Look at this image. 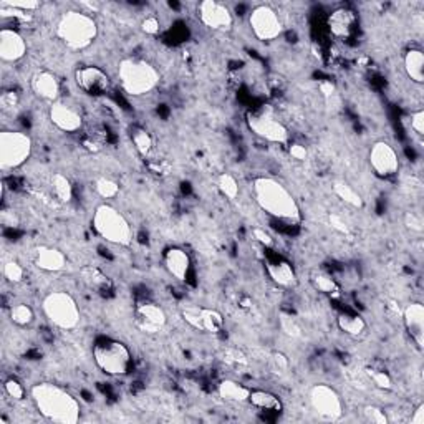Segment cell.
Returning a JSON list of instances; mask_svg holds the SVG:
<instances>
[{"instance_id": "cell-1", "label": "cell", "mask_w": 424, "mask_h": 424, "mask_svg": "<svg viewBox=\"0 0 424 424\" xmlns=\"http://www.w3.org/2000/svg\"><path fill=\"white\" fill-rule=\"evenodd\" d=\"M30 398L37 411L50 423L75 424L80 421L81 406L70 391L62 386L48 383H37L30 388Z\"/></svg>"}, {"instance_id": "cell-2", "label": "cell", "mask_w": 424, "mask_h": 424, "mask_svg": "<svg viewBox=\"0 0 424 424\" xmlns=\"http://www.w3.org/2000/svg\"><path fill=\"white\" fill-rule=\"evenodd\" d=\"M252 192L257 206L274 219L287 224L302 223L300 206L292 192L277 179L269 176L256 178L252 183Z\"/></svg>"}, {"instance_id": "cell-3", "label": "cell", "mask_w": 424, "mask_h": 424, "mask_svg": "<svg viewBox=\"0 0 424 424\" xmlns=\"http://www.w3.org/2000/svg\"><path fill=\"white\" fill-rule=\"evenodd\" d=\"M57 39L72 52L86 50L98 37V24L90 12L68 11L60 17L55 29Z\"/></svg>"}, {"instance_id": "cell-4", "label": "cell", "mask_w": 424, "mask_h": 424, "mask_svg": "<svg viewBox=\"0 0 424 424\" xmlns=\"http://www.w3.org/2000/svg\"><path fill=\"white\" fill-rule=\"evenodd\" d=\"M91 227L96 236L113 246L130 247L135 241V232L130 220L112 204H100L96 207L91 219Z\"/></svg>"}, {"instance_id": "cell-5", "label": "cell", "mask_w": 424, "mask_h": 424, "mask_svg": "<svg viewBox=\"0 0 424 424\" xmlns=\"http://www.w3.org/2000/svg\"><path fill=\"white\" fill-rule=\"evenodd\" d=\"M123 91L130 96H145L158 88L161 75L153 63L141 58H124L118 65Z\"/></svg>"}, {"instance_id": "cell-6", "label": "cell", "mask_w": 424, "mask_h": 424, "mask_svg": "<svg viewBox=\"0 0 424 424\" xmlns=\"http://www.w3.org/2000/svg\"><path fill=\"white\" fill-rule=\"evenodd\" d=\"M93 362L108 376H124L133 368L131 350L114 338H101L93 345Z\"/></svg>"}, {"instance_id": "cell-7", "label": "cell", "mask_w": 424, "mask_h": 424, "mask_svg": "<svg viewBox=\"0 0 424 424\" xmlns=\"http://www.w3.org/2000/svg\"><path fill=\"white\" fill-rule=\"evenodd\" d=\"M41 312L53 326L60 330H75L80 325L81 312L72 293L53 290L41 300Z\"/></svg>"}, {"instance_id": "cell-8", "label": "cell", "mask_w": 424, "mask_h": 424, "mask_svg": "<svg viewBox=\"0 0 424 424\" xmlns=\"http://www.w3.org/2000/svg\"><path fill=\"white\" fill-rule=\"evenodd\" d=\"M247 128L253 135L274 145H287L290 140L289 128L279 118L277 112L270 105H262L259 108L249 110L246 114Z\"/></svg>"}, {"instance_id": "cell-9", "label": "cell", "mask_w": 424, "mask_h": 424, "mask_svg": "<svg viewBox=\"0 0 424 424\" xmlns=\"http://www.w3.org/2000/svg\"><path fill=\"white\" fill-rule=\"evenodd\" d=\"M34 153V141L24 131L4 130L0 133V168L4 173L22 168Z\"/></svg>"}, {"instance_id": "cell-10", "label": "cell", "mask_w": 424, "mask_h": 424, "mask_svg": "<svg viewBox=\"0 0 424 424\" xmlns=\"http://www.w3.org/2000/svg\"><path fill=\"white\" fill-rule=\"evenodd\" d=\"M249 25H251L253 37L260 41L277 40L284 34V22L279 12L267 4L252 8L251 15H249Z\"/></svg>"}, {"instance_id": "cell-11", "label": "cell", "mask_w": 424, "mask_h": 424, "mask_svg": "<svg viewBox=\"0 0 424 424\" xmlns=\"http://www.w3.org/2000/svg\"><path fill=\"white\" fill-rule=\"evenodd\" d=\"M308 399L318 416L326 421H338L343 416V401L338 391L330 385L318 383L313 385L308 391Z\"/></svg>"}, {"instance_id": "cell-12", "label": "cell", "mask_w": 424, "mask_h": 424, "mask_svg": "<svg viewBox=\"0 0 424 424\" xmlns=\"http://www.w3.org/2000/svg\"><path fill=\"white\" fill-rule=\"evenodd\" d=\"M368 161H370V168L373 169V173L381 179L395 178L399 171L398 151L388 141H376L371 146Z\"/></svg>"}, {"instance_id": "cell-13", "label": "cell", "mask_w": 424, "mask_h": 424, "mask_svg": "<svg viewBox=\"0 0 424 424\" xmlns=\"http://www.w3.org/2000/svg\"><path fill=\"white\" fill-rule=\"evenodd\" d=\"M197 15L201 24L214 32H230L234 27V17L225 4L216 0H204L197 6Z\"/></svg>"}, {"instance_id": "cell-14", "label": "cell", "mask_w": 424, "mask_h": 424, "mask_svg": "<svg viewBox=\"0 0 424 424\" xmlns=\"http://www.w3.org/2000/svg\"><path fill=\"white\" fill-rule=\"evenodd\" d=\"M75 80L78 88L83 93L98 98V96H105L112 88V80L106 75L105 70H101L96 65H85L78 68L75 72Z\"/></svg>"}, {"instance_id": "cell-15", "label": "cell", "mask_w": 424, "mask_h": 424, "mask_svg": "<svg viewBox=\"0 0 424 424\" xmlns=\"http://www.w3.org/2000/svg\"><path fill=\"white\" fill-rule=\"evenodd\" d=\"M48 117L53 126L63 133H77L83 128V114L80 108L68 101L58 100L50 105Z\"/></svg>"}, {"instance_id": "cell-16", "label": "cell", "mask_w": 424, "mask_h": 424, "mask_svg": "<svg viewBox=\"0 0 424 424\" xmlns=\"http://www.w3.org/2000/svg\"><path fill=\"white\" fill-rule=\"evenodd\" d=\"M183 318L192 329L199 331H209V333H218L223 329L224 318L218 310L199 305L183 307Z\"/></svg>"}, {"instance_id": "cell-17", "label": "cell", "mask_w": 424, "mask_h": 424, "mask_svg": "<svg viewBox=\"0 0 424 424\" xmlns=\"http://www.w3.org/2000/svg\"><path fill=\"white\" fill-rule=\"evenodd\" d=\"M135 324L145 333L154 335L168 325V315L158 303L141 302L135 308Z\"/></svg>"}, {"instance_id": "cell-18", "label": "cell", "mask_w": 424, "mask_h": 424, "mask_svg": "<svg viewBox=\"0 0 424 424\" xmlns=\"http://www.w3.org/2000/svg\"><path fill=\"white\" fill-rule=\"evenodd\" d=\"M27 55V41L15 29L4 27L0 30V58L6 63H15Z\"/></svg>"}, {"instance_id": "cell-19", "label": "cell", "mask_w": 424, "mask_h": 424, "mask_svg": "<svg viewBox=\"0 0 424 424\" xmlns=\"http://www.w3.org/2000/svg\"><path fill=\"white\" fill-rule=\"evenodd\" d=\"M163 262H164V269L168 270V274L171 275V277L179 280V282H186L189 279L192 262H191V256H189L183 247L173 246L166 249Z\"/></svg>"}, {"instance_id": "cell-20", "label": "cell", "mask_w": 424, "mask_h": 424, "mask_svg": "<svg viewBox=\"0 0 424 424\" xmlns=\"http://www.w3.org/2000/svg\"><path fill=\"white\" fill-rule=\"evenodd\" d=\"M404 329L411 336L414 345L419 350L424 347V307L419 302H411L403 310Z\"/></svg>"}, {"instance_id": "cell-21", "label": "cell", "mask_w": 424, "mask_h": 424, "mask_svg": "<svg viewBox=\"0 0 424 424\" xmlns=\"http://www.w3.org/2000/svg\"><path fill=\"white\" fill-rule=\"evenodd\" d=\"M30 86H32V90H34V93L39 96L40 100L50 101V103H55V101L60 100V91H62V86H60L58 78L55 77L52 72H48V70L37 72L35 75L32 77Z\"/></svg>"}, {"instance_id": "cell-22", "label": "cell", "mask_w": 424, "mask_h": 424, "mask_svg": "<svg viewBox=\"0 0 424 424\" xmlns=\"http://www.w3.org/2000/svg\"><path fill=\"white\" fill-rule=\"evenodd\" d=\"M357 15L352 8H336L329 17V29L335 39H350L357 29Z\"/></svg>"}, {"instance_id": "cell-23", "label": "cell", "mask_w": 424, "mask_h": 424, "mask_svg": "<svg viewBox=\"0 0 424 424\" xmlns=\"http://www.w3.org/2000/svg\"><path fill=\"white\" fill-rule=\"evenodd\" d=\"M265 269L272 282L277 284L282 289H290L297 284V274L290 262H287L282 257H272V259L265 260Z\"/></svg>"}, {"instance_id": "cell-24", "label": "cell", "mask_w": 424, "mask_h": 424, "mask_svg": "<svg viewBox=\"0 0 424 424\" xmlns=\"http://www.w3.org/2000/svg\"><path fill=\"white\" fill-rule=\"evenodd\" d=\"M35 265L44 272H60L67 267V256L57 247L41 246L35 252Z\"/></svg>"}, {"instance_id": "cell-25", "label": "cell", "mask_w": 424, "mask_h": 424, "mask_svg": "<svg viewBox=\"0 0 424 424\" xmlns=\"http://www.w3.org/2000/svg\"><path fill=\"white\" fill-rule=\"evenodd\" d=\"M403 68L406 77L416 85L424 83V53L421 48H409L404 53Z\"/></svg>"}, {"instance_id": "cell-26", "label": "cell", "mask_w": 424, "mask_h": 424, "mask_svg": "<svg viewBox=\"0 0 424 424\" xmlns=\"http://www.w3.org/2000/svg\"><path fill=\"white\" fill-rule=\"evenodd\" d=\"M251 390L252 388L234 380H224L218 385V395L227 403H247Z\"/></svg>"}, {"instance_id": "cell-27", "label": "cell", "mask_w": 424, "mask_h": 424, "mask_svg": "<svg viewBox=\"0 0 424 424\" xmlns=\"http://www.w3.org/2000/svg\"><path fill=\"white\" fill-rule=\"evenodd\" d=\"M247 403L252 404L253 408L262 409V411H270V413L282 411V401H280L279 396L265 390H251Z\"/></svg>"}, {"instance_id": "cell-28", "label": "cell", "mask_w": 424, "mask_h": 424, "mask_svg": "<svg viewBox=\"0 0 424 424\" xmlns=\"http://www.w3.org/2000/svg\"><path fill=\"white\" fill-rule=\"evenodd\" d=\"M336 325L345 335L350 336H359L366 330V322L359 315H355V313H340L338 318H336Z\"/></svg>"}, {"instance_id": "cell-29", "label": "cell", "mask_w": 424, "mask_h": 424, "mask_svg": "<svg viewBox=\"0 0 424 424\" xmlns=\"http://www.w3.org/2000/svg\"><path fill=\"white\" fill-rule=\"evenodd\" d=\"M333 194L338 197V199H342L345 204L357 207V209H362L363 204V197L359 192L355 189L353 186H350L348 183L345 181H335L333 183Z\"/></svg>"}, {"instance_id": "cell-30", "label": "cell", "mask_w": 424, "mask_h": 424, "mask_svg": "<svg viewBox=\"0 0 424 424\" xmlns=\"http://www.w3.org/2000/svg\"><path fill=\"white\" fill-rule=\"evenodd\" d=\"M52 191L53 196L60 202H70L73 199V186L65 174L55 173L52 176Z\"/></svg>"}, {"instance_id": "cell-31", "label": "cell", "mask_w": 424, "mask_h": 424, "mask_svg": "<svg viewBox=\"0 0 424 424\" xmlns=\"http://www.w3.org/2000/svg\"><path fill=\"white\" fill-rule=\"evenodd\" d=\"M131 140H133V145H135V147H136V151L141 156L151 154V151H153V146H154V141H153V136H151L150 133L145 130V128H133Z\"/></svg>"}, {"instance_id": "cell-32", "label": "cell", "mask_w": 424, "mask_h": 424, "mask_svg": "<svg viewBox=\"0 0 424 424\" xmlns=\"http://www.w3.org/2000/svg\"><path fill=\"white\" fill-rule=\"evenodd\" d=\"M8 315H11V320L13 324L18 326L30 325L35 318L34 310H32V307L27 305V303H15V305H12L8 308Z\"/></svg>"}, {"instance_id": "cell-33", "label": "cell", "mask_w": 424, "mask_h": 424, "mask_svg": "<svg viewBox=\"0 0 424 424\" xmlns=\"http://www.w3.org/2000/svg\"><path fill=\"white\" fill-rule=\"evenodd\" d=\"M218 189L220 191V194L227 199H237L239 192H241V187H239L237 179L232 176V174L224 173L218 178Z\"/></svg>"}, {"instance_id": "cell-34", "label": "cell", "mask_w": 424, "mask_h": 424, "mask_svg": "<svg viewBox=\"0 0 424 424\" xmlns=\"http://www.w3.org/2000/svg\"><path fill=\"white\" fill-rule=\"evenodd\" d=\"M312 284L318 292H324L329 295L338 292V285H336L335 279L331 277V275L325 274V272H315V274L312 275Z\"/></svg>"}, {"instance_id": "cell-35", "label": "cell", "mask_w": 424, "mask_h": 424, "mask_svg": "<svg viewBox=\"0 0 424 424\" xmlns=\"http://www.w3.org/2000/svg\"><path fill=\"white\" fill-rule=\"evenodd\" d=\"M95 191L96 194L103 199H114L119 194V186L117 181L110 178H98L95 181Z\"/></svg>"}, {"instance_id": "cell-36", "label": "cell", "mask_w": 424, "mask_h": 424, "mask_svg": "<svg viewBox=\"0 0 424 424\" xmlns=\"http://www.w3.org/2000/svg\"><path fill=\"white\" fill-rule=\"evenodd\" d=\"M83 274H85V277L90 282L91 287L100 290V292H105V290L106 292H110V290H112V282H110V279L105 277L98 269H86Z\"/></svg>"}, {"instance_id": "cell-37", "label": "cell", "mask_w": 424, "mask_h": 424, "mask_svg": "<svg viewBox=\"0 0 424 424\" xmlns=\"http://www.w3.org/2000/svg\"><path fill=\"white\" fill-rule=\"evenodd\" d=\"M4 277L12 284H20L25 279V269L15 260H8L4 264Z\"/></svg>"}, {"instance_id": "cell-38", "label": "cell", "mask_w": 424, "mask_h": 424, "mask_svg": "<svg viewBox=\"0 0 424 424\" xmlns=\"http://www.w3.org/2000/svg\"><path fill=\"white\" fill-rule=\"evenodd\" d=\"M4 391H6L7 396H11V398L15 401L24 399L25 396L24 385H22L17 378H8V380H6V383H4Z\"/></svg>"}, {"instance_id": "cell-39", "label": "cell", "mask_w": 424, "mask_h": 424, "mask_svg": "<svg viewBox=\"0 0 424 424\" xmlns=\"http://www.w3.org/2000/svg\"><path fill=\"white\" fill-rule=\"evenodd\" d=\"M368 376L373 381V385L380 390H391L393 386V381H391V376L386 371L381 370H368Z\"/></svg>"}, {"instance_id": "cell-40", "label": "cell", "mask_w": 424, "mask_h": 424, "mask_svg": "<svg viewBox=\"0 0 424 424\" xmlns=\"http://www.w3.org/2000/svg\"><path fill=\"white\" fill-rule=\"evenodd\" d=\"M363 414H365L366 421H370V423H375V424L388 423V416H386L385 411L381 408L366 406L365 409H363Z\"/></svg>"}, {"instance_id": "cell-41", "label": "cell", "mask_w": 424, "mask_h": 424, "mask_svg": "<svg viewBox=\"0 0 424 424\" xmlns=\"http://www.w3.org/2000/svg\"><path fill=\"white\" fill-rule=\"evenodd\" d=\"M252 236H253V239H256L257 242L260 244L262 247H265V249L274 247V239H272V236H270L269 232H265V229L253 227L252 229Z\"/></svg>"}, {"instance_id": "cell-42", "label": "cell", "mask_w": 424, "mask_h": 424, "mask_svg": "<svg viewBox=\"0 0 424 424\" xmlns=\"http://www.w3.org/2000/svg\"><path fill=\"white\" fill-rule=\"evenodd\" d=\"M409 121H411V130L416 133L419 138L424 136V112L423 110H416V112L411 113Z\"/></svg>"}, {"instance_id": "cell-43", "label": "cell", "mask_w": 424, "mask_h": 424, "mask_svg": "<svg viewBox=\"0 0 424 424\" xmlns=\"http://www.w3.org/2000/svg\"><path fill=\"white\" fill-rule=\"evenodd\" d=\"M141 29L147 35H158L159 30H161V24H159V20L156 17H146L145 20H143Z\"/></svg>"}, {"instance_id": "cell-44", "label": "cell", "mask_w": 424, "mask_h": 424, "mask_svg": "<svg viewBox=\"0 0 424 424\" xmlns=\"http://www.w3.org/2000/svg\"><path fill=\"white\" fill-rule=\"evenodd\" d=\"M280 322H282V330L287 335H292V336H298V335H300V326L295 324V320H293L292 317L282 315V318H280Z\"/></svg>"}, {"instance_id": "cell-45", "label": "cell", "mask_w": 424, "mask_h": 424, "mask_svg": "<svg viewBox=\"0 0 424 424\" xmlns=\"http://www.w3.org/2000/svg\"><path fill=\"white\" fill-rule=\"evenodd\" d=\"M289 153L293 159H297V161H305L308 156L307 147L303 145H298V143H292V145L289 146Z\"/></svg>"}, {"instance_id": "cell-46", "label": "cell", "mask_w": 424, "mask_h": 424, "mask_svg": "<svg viewBox=\"0 0 424 424\" xmlns=\"http://www.w3.org/2000/svg\"><path fill=\"white\" fill-rule=\"evenodd\" d=\"M329 220H330V225L335 230H338V232H342V234H348V230H350L348 224L345 223V219L342 218V216H340V214H330Z\"/></svg>"}, {"instance_id": "cell-47", "label": "cell", "mask_w": 424, "mask_h": 424, "mask_svg": "<svg viewBox=\"0 0 424 424\" xmlns=\"http://www.w3.org/2000/svg\"><path fill=\"white\" fill-rule=\"evenodd\" d=\"M7 6H11L13 8H17V11H22L25 13H30L37 11V8H40L39 2H6Z\"/></svg>"}, {"instance_id": "cell-48", "label": "cell", "mask_w": 424, "mask_h": 424, "mask_svg": "<svg viewBox=\"0 0 424 424\" xmlns=\"http://www.w3.org/2000/svg\"><path fill=\"white\" fill-rule=\"evenodd\" d=\"M406 224H408V227H411V230H416V232H421L423 230V219L419 218V216L414 214V212L406 216Z\"/></svg>"}, {"instance_id": "cell-49", "label": "cell", "mask_w": 424, "mask_h": 424, "mask_svg": "<svg viewBox=\"0 0 424 424\" xmlns=\"http://www.w3.org/2000/svg\"><path fill=\"white\" fill-rule=\"evenodd\" d=\"M18 103V96L17 93H13V91H6V93L2 95V105L4 108H15Z\"/></svg>"}, {"instance_id": "cell-50", "label": "cell", "mask_w": 424, "mask_h": 424, "mask_svg": "<svg viewBox=\"0 0 424 424\" xmlns=\"http://www.w3.org/2000/svg\"><path fill=\"white\" fill-rule=\"evenodd\" d=\"M411 424H424V404L419 403L418 408L414 409L411 418H409Z\"/></svg>"}, {"instance_id": "cell-51", "label": "cell", "mask_w": 424, "mask_h": 424, "mask_svg": "<svg viewBox=\"0 0 424 424\" xmlns=\"http://www.w3.org/2000/svg\"><path fill=\"white\" fill-rule=\"evenodd\" d=\"M272 362H274V365L279 368V370H285V368L289 366V359L284 357V355L275 353L274 358H272Z\"/></svg>"}]
</instances>
